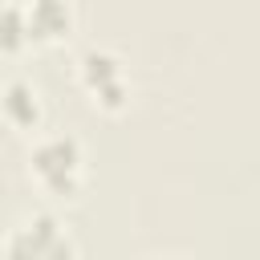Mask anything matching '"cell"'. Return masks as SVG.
<instances>
[{"instance_id": "obj_6", "label": "cell", "mask_w": 260, "mask_h": 260, "mask_svg": "<svg viewBox=\"0 0 260 260\" xmlns=\"http://www.w3.org/2000/svg\"><path fill=\"white\" fill-rule=\"evenodd\" d=\"M24 32H28L24 12H20V8H12V4H4V8H0V49L20 45V37H24Z\"/></svg>"}, {"instance_id": "obj_5", "label": "cell", "mask_w": 260, "mask_h": 260, "mask_svg": "<svg viewBox=\"0 0 260 260\" xmlns=\"http://www.w3.org/2000/svg\"><path fill=\"white\" fill-rule=\"evenodd\" d=\"M81 61H85V77L93 81V89H98V93H102V89H110V85H118V61H114L110 53L89 49Z\"/></svg>"}, {"instance_id": "obj_3", "label": "cell", "mask_w": 260, "mask_h": 260, "mask_svg": "<svg viewBox=\"0 0 260 260\" xmlns=\"http://www.w3.org/2000/svg\"><path fill=\"white\" fill-rule=\"evenodd\" d=\"M0 106H4V114H8L16 126H32V122H37V114H41L37 93H32V85H28V81H8V85H4Z\"/></svg>"}, {"instance_id": "obj_4", "label": "cell", "mask_w": 260, "mask_h": 260, "mask_svg": "<svg viewBox=\"0 0 260 260\" xmlns=\"http://www.w3.org/2000/svg\"><path fill=\"white\" fill-rule=\"evenodd\" d=\"M65 24H69V8L57 4V0H41V4H32V12H28V28L41 32V37H53V32L65 28Z\"/></svg>"}, {"instance_id": "obj_2", "label": "cell", "mask_w": 260, "mask_h": 260, "mask_svg": "<svg viewBox=\"0 0 260 260\" xmlns=\"http://www.w3.org/2000/svg\"><path fill=\"white\" fill-rule=\"evenodd\" d=\"M77 162H81V154H77L73 138H49L32 150V167L53 191H73L77 187Z\"/></svg>"}, {"instance_id": "obj_1", "label": "cell", "mask_w": 260, "mask_h": 260, "mask_svg": "<svg viewBox=\"0 0 260 260\" xmlns=\"http://www.w3.org/2000/svg\"><path fill=\"white\" fill-rule=\"evenodd\" d=\"M69 240L61 236L57 219L53 215H37L28 219L24 228L12 232L8 248H4V260H69Z\"/></svg>"}]
</instances>
